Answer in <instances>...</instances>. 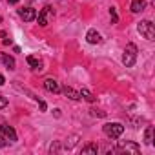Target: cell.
I'll list each match as a JSON object with an SVG mask.
<instances>
[{"instance_id":"1","label":"cell","mask_w":155,"mask_h":155,"mask_svg":"<svg viewBox=\"0 0 155 155\" xmlns=\"http://www.w3.org/2000/svg\"><path fill=\"white\" fill-rule=\"evenodd\" d=\"M137 53H139L137 46H135V44H128V46L124 48L122 64H124L126 68H131V66H135V60H137Z\"/></svg>"},{"instance_id":"2","label":"cell","mask_w":155,"mask_h":155,"mask_svg":"<svg viewBox=\"0 0 155 155\" xmlns=\"http://www.w3.org/2000/svg\"><path fill=\"white\" fill-rule=\"evenodd\" d=\"M102 131L110 137V139H119L124 133V126L120 122H108L102 126Z\"/></svg>"},{"instance_id":"3","label":"cell","mask_w":155,"mask_h":155,"mask_svg":"<svg viewBox=\"0 0 155 155\" xmlns=\"http://www.w3.org/2000/svg\"><path fill=\"white\" fill-rule=\"evenodd\" d=\"M137 29H139V33L146 40H155V26L150 20H140L139 26H137Z\"/></svg>"},{"instance_id":"4","label":"cell","mask_w":155,"mask_h":155,"mask_svg":"<svg viewBox=\"0 0 155 155\" xmlns=\"http://www.w3.org/2000/svg\"><path fill=\"white\" fill-rule=\"evenodd\" d=\"M55 18V11L51 6H44L38 13V26H48L51 20Z\"/></svg>"},{"instance_id":"5","label":"cell","mask_w":155,"mask_h":155,"mask_svg":"<svg viewBox=\"0 0 155 155\" xmlns=\"http://www.w3.org/2000/svg\"><path fill=\"white\" fill-rule=\"evenodd\" d=\"M117 150H119V151H128V153L137 155V153L140 151V146H139L137 142H133V140H119V142H117Z\"/></svg>"},{"instance_id":"6","label":"cell","mask_w":155,"mask_h":155,"mask_svg":"<svg viewBox=\"0 0 155 155\" xmlns=\"http://www.w3.org/2000/svg\"><path fill=\"white\" fill-rule=\"evenodd\" d=\"M0 133H2L9 142H15V140H17V131H15L9 124H0Z\"/></svg>"},{"instance_id":"7","label":"cell","mask_w":155,"mask_h":155,"mask_svg":"<svg viewBox=\"0 0 155 155\" xmlns=\"http://www.w3.org/2000/svg\"><path fill=\"white\" fill-rule=\"evenodd\" d=\"M18 15H20V18H22L24 22H33V20L37 18V11H35L33 8H24V9L18 11Z\"/></svg>"},{"instance_id":"8","label":"cell","mask_w":155,"mask_h":155,"mask_svg":"<svg viewBox=\"0 0 155 155\" xmlns=\"http://www.w3.org/2000/svg\"><path fill=\"white\" fill-rule=\"evenodd\" d=\"M86 40H88V44H101L102 37H101V33L97 29H90L88 35H86Z\"/></svg>"},{"instance_id":"9","label":"cell","mask_w":155,"mask_h":155,"mask_svg":"<svg viewBox=\"0 0 155 155\" xmlns=\"http://www.w3.org/2000/svg\"><path fill=\"white\" fill-rule=\"evenodd\" d=\"M44 88H46L49 93H58V91H60V86H58V82H57L55 79H46V81H44Z\"/></svg>"},{"instance_id":"10","label":"cell","mask_w":155,"mask_h":155,"mask_svg":"<svg viewBox=\"0 0 155 155\" xmlns=\"http://www.w3.org/2000/svg\"><path fill=\"white\" fill-rule=\"evenodd\" d=\"M0 62H2L6 68H9V69H15V58L13 57H9L8 53H0Z\"/></svg>"},{"instance_id":"11","label":"cell","mask_w":155,"mask_h":155,"mask_svg":"<svg viewBox=\"0 0 155 155\" xmlns=\"http://www.w3.org/2000/svg\"><path fill=\"white\" fill-rule=\"evenodd\" d=\"M62 91H64V95H66L68 99H71V101H81V93H79V91H75V90L69 88V86L62 88Z\"/></svg>"},{"instance_id":"12","label":"cell","mask_w":155,"mask_h":155,"mask_svg":"<svg viewBox=\"0 0 155 155\" xmlns=\"http://www.w3.org/2000/svg\"><path fill=\"white\" fill-rule=\"evenodd\" d=\"M146 8V0H133L131 2V13H140Z\"/></svg>"},{"instance_id":"13","label":"cell","mask_w":155,"mask_h":155,"mask_svg":"<svg viewBox=\"0 0 155 155\" xmlns=\"http://www.w3.org/2000/svg\"><path fill=\"white\" fill-rule=\"evenodd\" d=\"M97 151H99V146H97L95 142H91V144L84 146L81 153H82V155H97Z\"/></svg>"},{"instance_id":"14","label":"cell","mask_w":155,"mask_h":155,"mask_svg":"<svg viewBox=\"0 0 155 155\" xmlns=\"http://www.w3.org/2000/svg\"><path fill=\"white\" fill-rule=\"evenodd\" d=\"M28 64H29L33 69H42V62H40V58H38V57L29 55V57H28Z\"/></svg>"},{"instance_id":"15","label":"cell","mask_w":155,"mask_h":155,"mask_svg":"<svg viewBox=\"0 0 155 155\" xmlns=\"http://www.w3.org/2000/svg\"><path fill=\"white\" fill-rule=\"evenodd\" d=\"M79 93H81V99H84V101H88V102H95V95H93L91 91H88V90H81Z\"/></svg>"},{"instance_id":"16","label":"cell","mask_w":155,"mask_h":155,"mask_svg":"<svg viewBox=\"0 0 155 155\" xmlns=\"http://www.w3.org/2000/svg\"><path fill=\"white\" fill-rule=\"evenodd\" d=\"M144 142L150 146V144H153V128L151 126H148L146 128V133H144Z\"/></svg>"},{"instance_id":"17","label":"cell","mask_w":155,"mask_h":155,"mask_svg":"<svg viewBox=\"0 0 155 155\" xmlns=\"http://www.w3.org/2000/svg\"><path fill=\"white\" fill-rule=\"evenodd\" d=\"M110 15H111V22H113V24H117V20H119V15H117L115 8H111V9H110Z\"/></svg>"},{"instance_id":"18","label":"cell","mask_w":155,"mask_h":155,"mask_svg":"<svg viewBox=\"0 0 155 155\" xmlns=\"http://www.w3.org/2000/svg\"><path fill=\"white\" fill-rule=\"evenodd\" d=\"M8 142H9V140H8L2 133H0V148H6V146H8Z\"/></svg>"},{"instance_id":"19","label":"cell","mask_w":155,"mask_h":155,"mask_svg":"<svg viewBox=\"0 0 155 155\" xmlns=\"http://www.w3.org/2000/svg\"><path fill=\"white\" fill-rule=\"evenodd\" d=\"M6 106H8V99L4 95H0V110H4Z\"/></svg>"},{"instance_id":"20","label":"cell","mask_w":155,"mask_h":155,"mask_svg":"<svg viewBox=\"0 0 155 155\" xmlns=\"http://www.w3.org/2000/svg\"><path fill=\"white\" fill-rule=\"evenodd\" d=\"M91 115H95V117H104L106 113H104V111H101V110H91Z\"/></svg>"},{"instance_id":"21","label":"cell","mask_w":155,"mask_h":155,"mask_svg":"<svg viewBox=\"0 0 155 155\" xmlns=\"http://www.w3.org/2000/svg\"><path fill=\"white\" fill-rule=\"evenodd\" d=\"M58 148H60V146H58V142H55V144H51V148H49V150H51V151H58Z\"/></svg>"},{"instance_id":"22","label":"cell","mask_w":155,"mask_h":155,"mask_svg":"<svg viewBox=\"0 0 155 155\" xmlns=\"http://www.w3.org/2000/svg\"><path fill=\"white\" fill-rule=\"evenodd\" d=\"M38 104H40V110H42V111H46V108H48V106H46V102H44V101H38Z\"/></svg>"},{"instance_id":"23","label":"cell","mask_w":155,"mask_h":155,"mask_svg":"<svg viewBox=\"0 0 155 155\" xmlns=\"http://www.w3.org/2000/svg\"><path fill=\"white\" fill-rule=\"evenodd\" d=\"M2 38H4V40H2V42H4V44H6V46H8V44H11V38H8V35H6V37H2Z\"/></svg>"},{"instance_id":"24","label":"cell","mask_w":155,"mask_h":155,"mask_svg":"<svg viewBox=\"0 0 155 155\" xmlns=\"http://www.w3.org/2000/svg\"><path fill=\"white\" fill-rule=\"evenodd\" d=\"M4 84H6V79H4V75L0 73V86H4Z\"/></svg>"},{"instance_id":"25","label":"cell","mask_w":155,"mask_h":155,"mask_svg":"<svg viewBox=\"0 0 155 155\" xmlns=\"http://www.w3.org/2000/svg\"><path fill=\"white\" fill-rule=\"evenodd\" d=\"M9 4H18V0H8Z\"/></svg>"},{"instance_id":"26","label":"cell","mask_w":155,"mask_h":155,"mask_svg":"<svg viewBox=\"0 0 155 155\" xmlns=\"http://www.w3.org/2000/svg\"><path fill=\"white\" fill-rule=\"evenodd\" d=\"M0 22H2V17H0Z\"/></svg>"}]
</instances>
